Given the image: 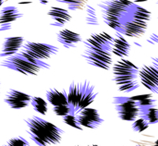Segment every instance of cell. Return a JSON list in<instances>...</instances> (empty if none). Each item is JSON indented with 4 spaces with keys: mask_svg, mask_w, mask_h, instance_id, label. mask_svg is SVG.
Here are the masks:
<instances>
[{
    "mask_svg": "<svg viewBox=\"0 0 158 146\" xmlns=\"http://www.w3.org/2000/svg\"><path fill=\"white\" fill-rule=\"evenodd\" d=\"M149 126L150 124L146 119H144L143 118H138L135 121H133L132 129L136 132H143L146 131L149 128Z\"/></svg>",
    "mask_w": 158,
    "mask_h": 146,
    "instance_id": "obj_23",
    "label": "cell"
},
{
    "mask_svg": "<svg viewBox=\"0 0 158 146\" xmlns=\"http://www.w3.org/2000/svg\"><path fill=\"white\" fill-rule=\"evenodd\" d=\"M113 41L114 37L105 31L92 33L84 41L82 57L89 65L108 70L113 65Z\"/></svg>",
    "mask_w": 158,
    "mask_h": 146,
    "instance_id": "obj_1",
    "label": "cell"
},
{
    "mask_svg": "<svg viewBox=\"0 0 158 146\" xmlns=\"http://www.w3.org/2000/svg\"><path fill=\"white\" fill-rule=\"evenodd\" d=\"M0 65L8 69L27 76L37 75L41 69H48L50 68V65L46 62L37 60L21 50L16 55L3 59Z\"/></svg>",
    "mask_w": 158,
    "mask_h": 146,
    "instance_id": "obj_6",
    "label": "cell"
},
{
    "mask_svg": "<svg viewBox=\"0 0 158 146\" xmlns=\"http://www.w3.org/2000/svg\"><path fill=\"white\" fill-rule=\"evenodd\" d=\"M147 42H149L150 44H158V35L156 33L151 34V36L147 39Z\"/></svg>",
    "mask_w": 158,
    "mask_h": 146,
    "instance_id": "obj_28",
    "label": "cell"
},
{
    "mask_svg": "<svg viewBox=\"0 0 158 146\" xmlns=\"http://www.w3.org/2000/svg\"><path fill=\"white\" fill-rule=\"evenodd\" d=\"M85 9H86V16H85L86 24L89 26H99L100 22H99L96 8L94 6L87 5Z\"/></svg>",
    "mask_w": 158,
    "mask_h": 146,
    "instance_id": "obj_20",
    "label": "cell"
},
{
    "mask_svg": "<svg viewBox=\"0 0 158 146\" xmlns=\"http://www.w3.org/2000/svg\"><path fill=\"white\" fill-rule=\"evenodd\" d=\"M131 1H132V2H134V3H136V4H138V3L147 2V1H150V0H131Z\"/></svg>",
    "mask_w": 158,
    "mask_h": 146,
    "instance_id": "obj_29",
    "label": "cell"
},
{
    "mask_svg": "<svg viewBox=\"0 0 158 146\" xmlns=\"http://www.w3.org/2000/svg\"><path fill=\"white\" fill-rule=\"evenodd\" d=\"M131 49V46L130 43L127 41V39L124 37V35L119 32H117L113 41L112 54L118 57L124 58L130 55Z\"/></svg>",
    "mask_w": 158,
    "mask_h": 146,
    "instance_id": "obj_17",
    "label": "cell"
},
{
    "mask_svg": "<svg viewBox=\"0 0 158 146\" xmlns=\"http://www.w3.org/2000/svg\"><path fill=\"white\" fill-rule=\"evenodd\" d=\"M0 87H1V82H0Z\"/></svg>",
    "mask_w": 158,
    "mask_h": 146,
    "instance_id": "obj_34",
    "label": "cell"
},
{
    "mask_svg": "<svg viewBox=\"0 0 158 146\" xmlns=\"http://www.w3.org/2000/svg\"><path fill=\"white\" fill-rule=\"evenodd\" d=\"M53 111L56 116L62 117V118H64L68 115H73L71 108L69 105L63 106H58V107H53Z\"/></svg>",
    "mask_w": 158,
    "mask_h": 146,
    "instance_id": "obj_25",
    "label": "cell"
},
{
    "mask_svg": "<svg viewBox=\"0 0 158 146\" xmlns=\"http://www.w3.org/2000/svg\"><path fill=\"white\" fill-rule=\"evenodd\" d=\"M63 121H64L65 124H67L68 126H70L71 128H74V129L79 130V131H82L83 130V128L79 124L77 117L74 116V115H68V116L64 117L63 118Z\"/></svg>",
    "mask_w": 158,
    "mask_h": 146,
    "instance_id": "obj_24",
    "label": "cell"
},
{
    "mask_svg": "<svg viewBox=\"0 0 158 146\" xmlns=\"http://www.w3.org/2000/svg\"><path fill=\"white\" fill-rule=\"evenodd\" d=\"M40 1V3L41 4H44V5H45V4H47L49 1H51V0H39Z\"/></svg>",
    "mask_w": 158,
    "mask_h": 146,
    "instance_id": "obj_30",
    "label": "cell"
},
{
    "mask_svg": "<svg viewBox=\"0 0 158 146\" xmlns=\"http://www.w3.org/2000/svg\"><path fill=\"white\" fill-rule=\"evenodd\" d=\"M138 146H143V145H138Z\"/></svg>",
    "mask_w": 158,
    "mask_h": 146,
    "instance_id": "obj_35",
    "label": "cell"
},
{
    "mask_svg": "<svg viewBox=\"0 0 158 146\" xmlns=\"http://www.w3.org/2000/svg\"><path fill=\"white\" fill-rule=\"evenodd\" d=\"M4 1H5V0H0V6H1L2 5H3V3H4Z\"/></svg>",
    "mask_w": 158,
    "mask_h": 146,
    "instance_id": "obj_31",
    "label": "cell"
},
{
    "mask_svg": "<svg viewBox=\"0 0 158 146\" xmlns=\"http://www.w3.org/2000/svg\"><path fill=\"white\" fill-rule=\"evenodd\" d=\"M151 15L152 13L148 9L140 6L136 18L130 23L126 24L120 30L119 33L132 38L142 37L147 31L148 21L151 19Z\"/></svg>",
    "mask_w": 158,
    "mask_h": 146,
    "instance_id": "obj_7",
    "label": "cell"
},
{
    "mask_svg": "<svg viewBox=\"0 0 158 146\" xmlns=\"http://www.w3.org/2000/svg\"><path fill=\"white\" fill-rule=\"evenodd\" d=\"M140 118H143L146 119L150 125L158 123V109L155 106L150 107H143L141 108Z\"/></svg>",
    "mask_w": 158,
    "mask_h": 146,
    "instance_id": "obj_19",
    "label": "cell"
},
{
    "mask_svg": "<svg viewBox=\"0 0 158 146\" xmlns=\"http://www.w3.org/2000/svg\"><path fill=\"white\" fill-rule=\"evenodd\" d=\"M24 44V38L21 36H12L5 38L0 53V57H8L18 54Z\"/></svg>",
    "mask_w": 158,
    "mask_h": 146,
    "instance_id": "obj_13",
    "label": "cell"
},
{
    "mask_svg": "<svg viewBox=\"0 0 158 146\" xmlns=\"http://www.w3.org/2000/svg\"><path fill=\"white\" fill-rule=\"evenodd\" d=\"M97 94L95 87L88 81L72 82L67 92L68 102L72 114L77 116L83 109L89 107L94 102Z\"/></svg>",
    "mask_w": 158,
    "mask_h": 146,
    "instance_id": "obj_5",
    "label": "cell"
},
{
    "mask_svg": "<svg viewBox=\"0 0 158 146\" xmlns=\"http://www.w3.org/2000/svg\"><path fill=\"white\" fill-rule=\"evenodd\" d=\"M47 15L53 20V22H51V25L55 27H63L72 19L68 9L59 6H52L48 10Z\"/></svg>",
    "mask_w": 158,
    "mask_h": 146,
    "instance_id": "obj_16",
    "label": "cell"
},
{
    "mask_svg": "<svg viewBox=\"0 0 158 146\" xmlns=\"http://www.w3.org/2000/svg\"></svg>",
    "mask_w": 158,
    "mask_h": 146,
    "instance_id": "obj_36",
    "label": "cell"
},
{
    "mask_svg": "<svg viewBox=\"0 0 158 146\" xmlns=\"http://www.w3.org/2000/svg\"><path fill=\"white\" fill-rule=\"evenodd\" d=\"M98 6L104 23L117 32L136 18L140 7L131 0H104Z\"/></svg>",
    "mask_w": 158,
    "mask_h": 146,
    "instance_id": "obj_2",
    "label": "cell"
},
{
    "mask_svg": "<svg viewBox=\"0 0 158 146\" xmlns=\"http://www.w3.org/2000/svg\"><path fill=\"white\" fill-rule=\"evenodd\" d=\"M31 97L32 96L23 92L15 89H10L6 93L4 101L10 108L15 110H19V109L26 108L31 104Z\"/></svg>",
    "mask_w": 158,
    "mask_h": 146,
    "instance_id": "obj_11",
    "label": "cell"
},
{
    "mask_svg": "<svg viewBox=\"0 0 158 146\" xmlns=\"http://www.w3.org/2000/svg\"><path fill=\"white\" fill-rule=\"evenodd\" d=\"M115 108L118 118L123 121H135L140 118L141 107L139 103L132 100L131 97H115Z\"/></svg>",
    "mask_w": 158,
    "mask_h": 146,
    "instance_id": "obj_8",
    "label": "cell"
},
{
    "mask_svg": "<svg viewBox=\"0 0 158 146\" xmlns=\"http://www.w3.org/2000/svg\"><path fill=\"white\" fill-rule=\"evenodd\" d=\"M31 105L32 106L33 109L41 114V115H46L47 111H48V106H47V102L43 99L40 96H32L31 97Z\"/></svg>",
    "mask_w": 158,
    "mask_h": 146,
    "instance_id": "obj_21",
    "label": "cell"
},
{
    "mask_svg": "<svg viewBox=\"0 0 158 146\" xmlns=\"http://www.w3.org/2000/svg\"><path fill=\"white\" fill-rule=\"evenodd\" d=\"M156 5H157V6H158V0H157V1H156Z\"/></svg>",
    "mask_w": 158,
    "mask_h": 146,
    "instance_id": "obj_33",
    "label": "cell"
},
{
    "mask_svg": "<svg viewBox=\"0 0 158 146\" xmlns=\"http://www.w3.org/2000/svg\"><path fill=\"white\" fill-rule=\"evenodd\" d=\"M46 100L53 107H58L63 106H68V95L66 91H59L57 89H49L45 93Z\"/></svg>",
    "mask_w": 158,
    "mask_h": 146,
    "instance_id": "obj_18",
    "label": "cell"
},
{
    "mask_svg": "<svg viewBox=\"0 0 158 146\" xmlns=\"http://www.w3.org/2000/svg\"><path fill=\"white\" fill-rule=\"evenodd\" d=\"M112 72L113 81L118 91L129 94L140 87V69L131 61L125 58L118 60L112 67Z\"/></svg>",
    "mask_w": 158,
    "mask_h": 146,
    "instance_id": "obj_4",
    "label": "cell"
},
{
    "mask_svg": "<svg viewBox=\"0 0 158 146\" xmlns=\"http://www.w3.org/2000/svg\"><path fill=\"white\" fill-rule=\"evenodd\" d=\"M58 3L65 4L70 10H81L87 6L88 0H56Z\"/></svg>",
    "mask_w": 158,
    "mask_h": 146,
    "instance_id": "obj_22",
    "label": "cell"
},
{
    "mask_svg": "<svg viewBox=\"0 0 158 146\" xmlns=\"http://www.w3.org/2000/svg\"><path fill=\"white\" fill-rule=\"evenodd\" d=\"M22 17L23 14L14 6L3 7L0 10V31L9 30L11 28V23Z\"/></svg>",
    "mask_w": 158,
    "mask_h": 146,
    "instance_id": "obj_14",
    "label": "cell"
},
{
    "mask_svg": "<svg viewBox=\"0 0 158 146\" xmlns=\"http://www.w3.org/2000/svg\"><path fill=\"white\" fill-rule=\"evenodd\" d=\"M56 38L65 48H74L82 42V37L81 34L69 29L59 31L56 34Z\"/></svg>",
    "mask_w": 158,
    "mask_h": 146,
    "instance_id": "obj_15",
    "label": "cell"
},
{
    "mask_svg": "<svg viewBox=\"0 0 158 146\" xmlns=\"http://www.w3.org/2000/svg\"><path fill=\"white\" fill-rule=\"evenodd\" d=\"M21 51L32 56L33 58L41 61L51 58L53 56L58 53V48L55 45L44 44V43H35V42H26L24 43Z\"/></svg>",
    "mask_w": 158,
    "mask_h": 146,
    "instance_id": "obj_10",
    "label": "cell"
},
{
    "mask_svg": "<svg viewBox=\"0 0 158 146\" xmlns=\"http://www.w3.org/2000/svg\"><path fill=\"white\" fill-rule=\"evenodd\" d=\"M141 83L153 94H158V57H153L152 62L140 69Z\"/></svg>",
    "mask_w": 158,
    "mask_h": 146,
    "instance_id": "obj_9",
    "label": "cell"
},
{
    "mask_svg": "<svg viewBox=\"0 0 158 146\" xmlns=\"http://www.w3.org/2000/svg\"><path fill=\"white\" fill-rule=\"evenodd\" d=\"M5 146H30V144L25 138L18 136L10 139Z\"/></svg>",
    "mask_w": 158,
    "mask_h": 146,
    "instance_id": "obj_26",
    "label": "cell"
},
{
    "mask_svg": "<svg viewBox=\"0 0 158 146\" xmlns=\"http://www.w3.org/2000/svg\"><path fill=\"white\" fill-rule=\"evenodd\" d=\"M156 103V100L152 98V95H151V96H148V97L143 99L142 101H140L139 106H140L141 108H143V107H150V106H155Z\"/></svg>",
    "mask_w": 158,
    "mask_h": 146,
    "instance_id": "obj_27",
    "label": "cell"
},
{
    "mask_svg": "<svg viewBox=\"0 0 158 146\" xmlns=\"http://www.w3.org/2000/svg\"><path fill=\"white\" fill-rule=\"evenodd\" d=\"M29 131L31 139L38 146L56 145L60 144L63 136V130L55 124L40 118L31 117L24 119Z\"/></svg>",
    "mask_w": 158,
    "mask_h": 146,
    "instance_id": "obj_3",
    "label": "cell"
},
{
    "mask_svg": "<svg viewBox=\"0 0 158 146\" xmlns=\"http://www.w3.org/2000/svg\"><path fill=\"white\" fill-rule=\"evenodd\" d=\"M155 146H158V140H156V141L155 142Z\"/></svg>",
    "mask_w": 158,
    "mask_h": 146,
    "instance_id": "obj_32",
    "label": "cell"
},
{
    "mask_svg": "<svg viewBox=\"0 0 158 146\" xmlns=\"http://www.w3.org/2000/svg\"><path fill=\"white\" fill-rule=\"evenodd\" d=\"M76 117L79 124L82 128L96 129L104 122V119L100 116L99 112L95 108L92 107H87L83 109Z\"/></svg>",
    "mask_w": 158,
    "mask_h": 146,
    "instance_id": "obj_12",
    "label": "cell"
}]
</instances>
